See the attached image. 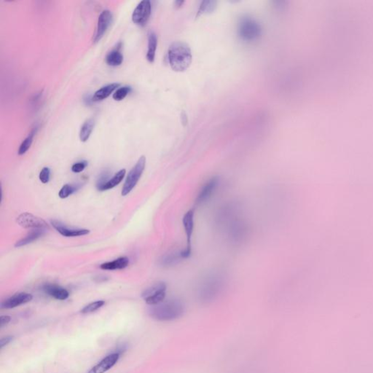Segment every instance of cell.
I'll list each match as a JSON object with an SVG mask.
<instances>
[{
    "label": "cell",
    "mask_w": 373,
    "mask_h": 373,
    "mask_svg": "<svg viewBox=\"0 0 373 373\" xmlns=\"http://www.w3.org/2000/svg\"><path fill=\"white\" fill-rule=\"evenodd\" d=\"M152 13V4L149 0H143L138 4L132 14V21L137 25L144 26L149 21Z\"/></svg>",
    "instance_id": "9"
},
{
    "label": "cell",
    "mask_w": 373,
    "mask_h": 373,
    "mask_svg": "<svg viewBox=\"0 0 373 373\" xmlns=\"http://www.w3.org/2000/svg\"><path fill=\"white\" fill-rule=\"evenodd\" d=\"M182 260H184V258L182 251H174L164 255L159 261V263L162 267H171L180 263Z\"/></svg>",
    "instance_id": "17"
},
{
    "label": "cell",
    "mask_w": 373,
    "mask_h": 373,
    "mask_svg": "<svg viewBox=\"0 0 373 373\" xmlns=\"http://www.w3.org/2000/svg\"><path fill=\"white\" fill-rule=\"evenodd\" d=\"M128 265H129L128 258L126 257H121L114 261L103 263L101 265L100 267L102 270H122L128 267Z\"/></svg>",
    "instance_id": "19"
},
{
    "label": "cell",
    "mask_w": 373,
    "mask_h": 373,
    "mask_svg": "<svg viewBox=\"0 0 373 373\" xmlns=\"http://www.w3.org/2000/svg\"><path fill=\"white\" fill-rule=\"evenodd\" d=\"M131 91V88L129 87V86H123V87L119 88L113 94V100L117 101V102H120V101L124 100Z\"/></svg>",
    "instance_id": "28"
},
{
    "label": "cell",
    "mask_w": 373,
    "mask_h": 373,
    "mask_svg": "<svg viewBox=\"0 0 373 373\" xmlns=\"http://www.w3.org/2000/svg\"><path fill=\"white\" fill-rule=\"evenodd\" d=\"M37 131H38V128H34L32 131H31L30 134L28 135V137L23 141L21 145H20L19 149H18V155L19 156H23L25 154L26 152L29 150L30 147L32 146V142H33L34 137H35V134H36Z\"/></svg>",
    "instance_id": "25"
},
{
    "label": "cell",
    "mask_w": 373,
    "mask_h": 373,
    "mask_svg": "<svg viewBox=\"0 0 373 373\" xmlns=\"http://www.w3.org/2000/svg\"><path fill=\"white\" fill-rule=\"evenodd\" d=\"M45 293L55 300H65L69 296V292L64 288L56 284H47L43 286Z\"/></svg>",
    "instance_id": "16"
},
{
    "label": "cell",
    "mask_w": 373,
    "mask_h": 373,
    "mask_svg": "<svg viewBox=\"0 0 373 373\" xmlns=\"http://www.w3.org/2000/svg\"><path fill=\"white\" fill-rule=\"evenodd\" d=\"M168 61L175 72H182L186 70L193 61L190 46L183 42L172 43L168 49Z\"/></svg>",
    "instance_id": "2"
},
{
    "label": "cell",
    "mask_w": 373,
    "mask_h": 373,
    "mask_svg": "<svg viewBox=\"0 0 373 373\" xmlns=\"http://www.w3.org/2000/svg\"><path fill=\"white\" fill-rule=\"evenodd\" d=\"M248 233V227L241 219H233L229 224V234L233 242L238 243L244 241Z\"/></svg>",
    "instance_id": "12"
},
{
    "label": "cell",
    "mask_w": 373,
    "mask_h": 373,
    "mask_svg": "<svg viewBox=\"0 0 373 373\" xmlns=\"http://www.w3.org/2000/svg\"><path fill=\"white\" fill-rule=\"evenodd\" d=\"M79 188H80V186L78 185H65L58 193V196L61 199H66V198L75 193Z\"/></svg>",
    "instance_id": "27"
},
{
    "label": "cell",
    "mask_w": 373,
    "mask_h": 373,
    "mask_svg": "<svg viewBox=\"0 0 373 373\" xmlns=\"http://www.w3.org/2000/svg\"><path fill=\"white\" fill-rule=\"evenodd\" d=\"M10 320L11 318L9 316H1L0 317V327L3 328L7 325V323L10 322Z\"/></svg>",
    "instance_id": "33"
},
{
    "label": "cell",
    "mask_w": 373,
    "mask_h": 373,
    "mask_svg": "<svg viewBox=\"0 0 373 373\" xmlns=\"http://www.w3.org/2000/svg\"><path fill=\"white\" fill-rule=\"evenodd\" d=\"M94 125H95V120L94 118H90L86 120L83 125H82L80 131V139L82 142H87L92 134L94 130Z\"/></svg>",
    "instance_id": "22"
},
{
    "label": "cell",
    "mask_w": 373,
    "mask_h": 373,
    "mask_svg": "<svg viewBox=\"0 0 373 373\" xmlns=\"http://www.w3.org/2000/svg\"><path fill=\"white\" fill-rule=\"evenodd\" d=\"M238 34L243 41L253 43L261 38L262 28L261 24L250 17H244L239 21Z\"/></svg>",
    "instance_id": "4"
},
{
    "label": "cell",
    "mask_w": 373,
    "mask_h": 373,
    "mask_svg": "<svg viewBox=\"0 0 373 373\" xmlns=\"http://www.w3.org/2000/svg\"><path fill=\"white\" fill-rule=\"evenodd\" d=\"M120 86L119 83H114L100 88L98 91H96L95 94L93 96V102H100V101L106 100L114 91L118 89Z\"/></svg>",
    "instance_id": "18"
},
{
    "label": "cell",
    "mask_w": 373,
    "mask_h": 373,
    "mask_svg": "<svg viewBox=\"0 0 373 373\" xmlns=\"http://www.w3.org/2000/svg\"><path fill=\"white\" fill-rule=\"evenodd\" d=\"M53 227L60 233L65 237H77L86 236L90 233V230L87 229H75L69 228L66 227L61 222L56 220L51 221Z\"/></svg>",
    "instance_id": "15"
},
{
    "label": "cell",
    "mask_w": 373,
    "mask_h": 373,
    "mask_svg": "<svg viewBox=\"0 0 373 373\" xmlns=\"http://www.w3.org/2000/svg\"><path fill=\"white\" fill-rule=\"evenodd\" d=\"M51 176V170L50 168L48 167H45L41 170L40 173V180L43 182V184H47L50 180Z\"/></svg>",
    "instance_id": "30"
},
{
    "label": "cell",
    "mask_w": 373,
    "mask_h": 373,
    "mask_svg": "<svg viewBox=\"0 0 373 373\" xmlns=\"http://www.w3.org/2000/svg\"><path fill=\"white\" fill-rule=\"evenodd\" d=\"M167 286L165 283L159 282L148 289L142 294L145 303L150 306H156L163 301L166 295Z\"/></svg>",
    "instance_id": "6"
},
{
    "label": "cell",
    "mask_w": 373,
    "mask_h": 373,
    "mask_svg": "<svg viewBox=\"0 0 373 373\" xmlns=\"http://www.w3.org/2000/svg\"><path fill=\"white\" fill-rule=\"evenodd\" d=\"M224 285V280L219 274L208 275L201 284L199 298L203 303H210L219 295Z\"/></svg>",
    "instance_id": "3"
},
{
    "label": "cell",
    "mask_w": 373,
    "mask_h": 373,
    "mask_svg": "<svg viewBox=\"0 0 373 373\" xmlns=\"http://www.w3.org/2000/svg\"><path fill=\"white\" fill-rule=\"evenodd\" d=\"M185 305L182 300L177 298L162 301L156 306H152L149 310L150 315L154 320L160 321H174L183 316Z\"/></svg>",
    "instance_id": "1"
},
{
    "label": "cell",
    "mask_w": 373,
    "mask_h": 373,
    "mask_svg": "<svg viewBox=\"0 0 373 373\" xmlns=\"http://www.w3.org/2000/svg\"><path fill=\"white\" fill-rule=\"evenodd\" d=\"M13 336H6V337H2L0 340V348L2 349L4 346H7L13 340Z\"/></svg>",
    "instance_id": "32"
},
{
    "label": "cell",
    "mask_w": 373,
    "mask_h": 373,
    "mask_svg": "<svg viewBox=\"0 0 373 373\" xmlns=\"http://www.w3.org/2000/svg\"><path fill=\"white\" fill-rule=\"evenodd\" d=\"M105 304V302L103 300H98V301L94 302V303H90L88 306H85L80 312L83 314H91V313L95 312V311L99 310Z\"/></svg>",
    "instance_id": "29"
},
{
    "label": "cell",
    "mask_w": 373,
    "mask_h": 373,
    "mask_svg": "<svg viewBox=\"0 0 373 373\" xmlns=\"http://www.w3.org/2000/svg\"><path fill=\"white\" fill-rule=\"evenodd\" d=\"M181 122H182L183 126H186L187 123H188V117H187L186 112H184V111H182L181 113Z\"/></svg>",
    "instance_id": "34"
},
{
    "label": "cell",
    "mask_w": 373,
    "mask_h": 373,
    "mask_svg": "<svg viewBox=\"0 0 373 373\" xmlns=\"http://www.w3.org/2000/svg\"><path fill=\"white\" fill-rule=\"evenodd\" d=\"M17 222L24 228L45 230L49 229V224L44 219L27 212L21 213L17 218Z\"/></svg>",
    "instance_id": "8"
},
{
    "label": "cell",
    "mask_w": 373,
    "mask_h": 373,
    "mask_svg": "<svg viewBox=\"0 0 373 373\" xmlns=\"http://www.w3.org/2000/svg\"><path fill=\"white\" fill-rule=\"evenodd\" d=\"M184 3H185V1H176L174 2L175 7L179 8V7H182V4H183Z\"/></svg>",
    "instance_id": "35"
},
{
    "label": "cell",
    "mask_w": 373,
    "mask_h": 373,
    "mask_svg": "<svg viewBox=\"0 0 373 373\" xmlns=\"http://www.w3.org/2000/svg\"><path fill=\"white\" fill-rule=\"evenodd\" d=\"M33 297L31 294L21 292V293L15 294L10 298L6 299L1 303V308L2 309H11L18 307L21 305L29 303L32 300Z\"/></svg>",
    "instance_id": "13"
},
{
    "label": "cell",
    "mask_w": 373,
    "mask_h": 373,
    "mask_svg": "<svg viewBox=\"0 0 373 373\" xmlns=\"http://www.w3.org/2000/svg\"><path fill=\"white\" fill-rule=\"evenodd\" d=\"M46 230H32L29 234L26 235L24 238L18 241L15 244V247H21L24 246L28 245L33 241H37L38 238L43 236L46 233Z\"/></svg>",
    "instance_id": "21"
},
{
    "label": "cell",
    "mask_w": 373,
    "mask_h": 373,
    "mask_svg": "<svg viewBox=\"0 0 373 373\" xmlns=\"http://www.w3.org/2000/svg\"><path fill=\"white\" fill-rule=\"evenodd\" d=\"M120 354L117 353H113L110 355L107 356L103 359L98 365L94 366L90 370L88 373H105L110 370L115 364L117 363Z\"/></svg>",
    "instance_id": "14"
},
{
    "label": "cell",
    "mask_w": 373,
    "mask_h": 373,
    "mask_svg": "<svg viewBox=\"0 0 373 373\" xmlns=\"http://www.w3.org/2000/svg\"><path fill=\"white\" fill-rule=\"evenodd\" d=\"M88 165V162L86 160L76 162L72 166V171L74 173H80L86 168Z\"/></svg>",
    "instance_id": "31"
},
{
    "label": "cell",
    "mask_w": 373,
    "mask_h": 373,
    "mask_svg": "<svg viewBox=\"0 0 373 373\" xmlns=\"http://www.w3.org/2000/svg\"><path fill=\"white\" fill-rule=\"evenodd\" d=\"M112 13L109 10H105L101 13L97 23V31L94 38V43L100 42L106 34L107 31L112 24Z\"/></svg>",
    "instance_id": "11"
},
{
    "label": "cell",
    "mask_w": 373,
    "mask_h": 373,
    "mask_svg": "<svg viewBox=\"0 0 373 373\" xmlns=\"http://www.w3.org/2000/svg\"><path fill=\"white\" fill-rule=\"evenodd\" d=\"M219 177L218 176H213L210 180L206 182L205 185L202 187L200 190L199 195L196 199V206L202 205L205 204L207 201L211 199L212 195L216 191L217 187L219 185Z\"/></svg>",
    "instance_id": "10"
},
{
    "label": "cell",
    "mask_w": 373,
    "mask_h": 373,
    "mask_svg": "<svg viewBox=\"0 0 373 373\" xmlns=\"http://www.w3.org/2000/svg\"><path fill=\"white\" fill-rule=\"evenodd\" d=\"M216 6H217V1H202L198 10L197 17L201 16L204 14L213 13L216 10Z\"/></svg>",
    "instance_id": "26"
},
{
    "label": "cell",
    "mask_w": 373,
    "mask_h": 373,
    "mask_svg": "<svg viewBox=\"0 0 373 373\" xmlns=\"http://www.w3.org/2000/svg\"><path fill=\"white\" fill-rule=\"evenodd\" d=\"M182 224L185 229V234L187 237L186 248L182 250V256L184 259H187L192 255V238L195 227V211L194 210H188L182 218Z\"/></svg>",
    "instance_id": "7"
},
{
    "label": "cell",
    "mask_w": 373,
    "mask_h": 373,
    "mask_svg": "<svg viewBox=\"0 0 373 373\" xmlns=\"http://www.w3.org/2000/svg\"><path fill=\"white\" fill-rule=\"evenodd\" d=\"M123 62V55L120 51V47L114 49L109 53L106 56V63L109 66H120Z\"/></svg>",
    "instance_id": "24"
},
{
    "label": "cell",
    "mask_w": 373,
    "mask_h": 373,
    "mask_svg": "<svg viewBox=\"0 0 373 373\" xmlns=\"http://www.w3.org/2000/svg\"><path fill=\"white\" fill-rule=\"evenodd\" d=\"M157 46V35L153 31H150L148 34V49L147 52V59L150 63L154 62Z\"/></svg>",
    "instance_id": "20"
},
{
    "label": "cell",
    "mask_w": 373,
    "mask_h": 373,
    "mask_svg": "<svg viewBox=\"0 0 373 373\" xmlns=\"http://www.w3.org/2000/svg\"><path fill=\"white\" fill-rule=\"evenodd\" d=\"M125 173H126L125 169L120 170L118 172L116 173L112 178H110V179L98 190H100V191H105V190L114 188V187L118 185L123 181V179H124Z\"/></svg>",
    "instance_id": "23"
},
{
    "label": "cell",
    "mask_w": 373,
    "mask_h": 373,
    "mask_svg": "<svg viewBox=\"0 0 373 373\" xmlns=\"http://www.w3.org/2000/svg\"><path fill=\"white\" fill-rule=\"evenodd\" d=\"M146 166V158L145 156H141L136 165L131 168L128 173L123 189H122L121 195L123 196H127L128 193L132 191L133 189L136 187L141 176L143 174Z\"/></svg>",
    "instance_id": "5"
}]
</instances>
